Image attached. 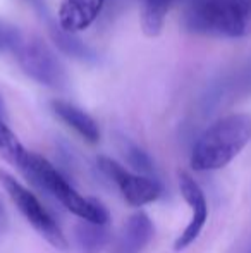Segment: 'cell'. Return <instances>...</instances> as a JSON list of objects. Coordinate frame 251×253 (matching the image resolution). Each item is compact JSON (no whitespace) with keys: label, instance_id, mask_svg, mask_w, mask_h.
<instances>
[{"label":"cell","instance_id":"6da1fadb","mask_svg":"<svg viewBox=\"0 0 251 253\" xmlns=\"http://www.w3.org/2000/svg\"><path fill=\"white\" fill-rule=\"evenodd\" d=\"M251 141V116L231 114L203 131L191 152V169L198 172L229 166Z\"/></svg>","mask_w":251,"mask_h":253},{"label":"cell","instance_id":"7a4b0ae2","mask_svg":"<svg viewBox=\"0 0 251 253\" xmlns=\"http://www.w3.org/2000/svg\"><path fill=\"white\" fill-rule=\"evenodd\" d=\"M19 170H23L26 174V177L31 183L43 188L47 193H50L52 197L57 198L69 212L77 215L81 220L102 224V226H107L108 224V210L98 200L86 198L77 193L67 183L66 177L45 157L28 152L23 164L19 166Z\"/></svg>","mask_w":251,"mask_h":253},{"label":"cell","instance_id":"3957f363","mask_svg":"<svg viewBox=\"0 0 251 253\" xmlns=\"http://www.w3.org/2000/svg\"><path fill=\"white\" fill-rule=\"evenodd\" d=\"M0 184L10 197V200L14 202V205L24 215V219L35 227L38 234H41L57 250H67L69 248V241H67L66 234L62 233V229L55 222L54 217L48 213V210L41 205V202L35 197L33 191L23 186L12 174L2 169H0Z\"/></svg>","mask_w":251,"mask_h":253},{"label":"cell","instance_id":"277c9868","mask_svg":"<svg viewBox=\"0 0 251 253\" xmlns=\"http://www.w3.org/2000/svg\"><path fill=\"white\" fill-rule=\"evenodd\" d=\"M14 55L24 73L36 83L54 90H62L69 83L61 59L40 38L24 40Z\"/></svg>","mask_w":251,"mask_h":253},{"label":"cell","instance_id":"5b68a950","mask_svg":"<svg viewBox=\"0 0 251 253\" xmlns=\"http://www.w3.org/2000/svg\"><path fill=\"white\" fill-rule=\"evenodd\" d=\"M182 24L196 35L236 38L234 12L229 0H188Z\"/></svg>","mask_w":251,"mask_h":253},{"label":"cell","instance_id":"8992f818","mask_svg":"<svg viewBox=\"0 0 251 253\" xmlns=\"http://www.w3.org/2000/svg\"><path fill=\"white\" fill-rule=\"evenodd\" d=\"M98 167L108 179L117 184L119 191L131 207L148 205V203L158 200V197H160L162 186L146 174L129 172L121 164L108 159V157H100Z\"/></svg>","mask_w":251,"mask_h":253},{"label":"cell","instance_id":"52a82bcc","mask_svg":"<svg viewBox=\"0 0 251 253\" xmlns=\"http://www.w3.org/2000/svg\"><path fill=\"white\" fill-rule=\"evenodd\" d=\"M179 191L191 209V220L174 243L176 252H182L198 240L208 219V202L200 184L188 172L179 174Z\"/></svg>","mask_w":251,"mask_h":253},{"label":"cell","instance_id":"ba28073f","mask_svg":"<svg viewBox=\"0 0 251 253\" xmlns=\"http://www.w3.org/2000/svg\"><path fill=\"white\" fill-rule=\"evenodd\" d=\"M28 2L36 9L41 21H45V23L48 24V33H50L52 40H54V43L57 45L66 55L74 57V59H79V60H86V62H93V60L97 59L95 52L91 50L88 45H84L83 42L76 37V33H67V31L62 30L59 21H55L54 17H52V14L48 12L43 0H28Z\"/></svg>","mask_w":251,"mask_h":253},{"label":"cell","instance_id":"9c48e42d","mask_svg":"<svg viewBox=\"0 0 251 253\" xmlns=\"http://www.w3.org/2000/svg\"><path fill=\"white\" fill-rule=\"evenodd\" d=\"M104 3L105 0H62L57 21L67 33H79L97 21Z\"/></svg>","mask_w":251,"mask_h":253},{"label":"cell","instance_id":"30bf717a","mask_svg":"<svg viewBox=\"0 0 251 253\" xmlns=\"http://www.w3.org/2000/svg\"><path fill=\"white\" fill-rule=\"evenodd\" d=\"M153 236V222L144 212H136L127 219L115 240L112 253H141Z\"/></svg>","mask_w":251,"mask_h":253},{"label":"cell","instance_id":"8fae6325","mask_svg":"<svg viewBox=\"0 0 251 253\" xmlns=\"http://www.w3.org/2000/svg\"><path fill=\"white\" fill-rule=\"evenodd\" d=\"M52 110H54L55 116L66 126H69L71 129L76 131L84 141H88V143H98V140H100V129H98V124L95 123V119L90 114H86L79 107L64 100L52 102Z\"/></svg>","mask_w":251,"mask_h":253},{"label":"cell","instance_id":"7c38bea8","mask_svg":"<svg viewBox=\"0 0 251 253\" xmlns=\"http://www.w3.org/2000/svg\"><path fill=\"white\" fill-rule=\"evenodd\" d=\"M141 28L146 37H158L164 28L165 17L172 5V0H140Z\"/></svg>","mask_w":251,"mask_h":253},{"label":"cell","instance_id":"4fadbf2b","mask_svg":"<svg viewBox=\"0 0 251 253\" xmlns=\"http://www.w3.org/2000/svg\"><path fill=\"white\" fill-rule=\"evenodd\" d=\"M76 240L84 253H98L107 243V231L102 224L83 220L76 226Z\"/></svg>","mask_w":251,"mask_h":253},{"label":"cell","instance_id":"5bb4252c","mask_svg":"<svg viewBox=\"0 0 251 253\" xmlns=\"http://www.w3.org/2000/svg\"><path fill=\"white\" fill-rule=\"evenodd\" d=\"M26 153L28 150L21 145L17 136L9 129V126H7L2 121V117H0V155L19 169V166L23 164Z\"/></svg>","mask_w":251,"mask_h":253},{"label":"cell","instance_id":"9a60e30c","mask_svg":"<svg viewBox=\"0 0 251 253\" xmlns=\"http://www.w3.org/2000/svg\"><path fill=\"white\" fill-rule=\"evenodd\" d=\"M234 12L236 38L251 35V0H229Z\"/></svg>","mask_w":251,"mask_h":253},{"label":"cell","instance_id":"2e32d148","mask_svg":"<svg viewBox=\"0 0 251 253\" xmlns=\"http://www.w3.org/2000/svg\"><path fill=\"white\" fill-rule=\"evenodd\" d=\"M122 152H124V157L127 159V162L134 167L140 174H146L150 176L151 170H153V164H151V159L146 155L140 147H136L134 143L124 140L122 141Z\"/></svg>","mask_w":251,"mask_h":253},{"label":"cell","instance_id":"e0dca14e","mask_svg":"<svg viewBox=\"0 0 251 253\" xmlns=\"http://www.w3.org/2000/svg\"><path fill=\"white\" fill-rule=\"evenodd\" d=\"M23 42H24L23 33L16 26L0 19V55L7 52L16 53V50L21 47Z\"/></svg>","mask_w":251,"mask_h":253}]
</instances>
